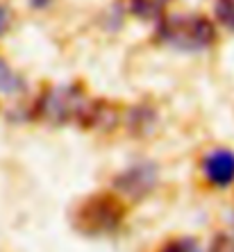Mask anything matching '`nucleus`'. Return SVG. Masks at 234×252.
Segmentation results:
<instances>
[{"label": "nucleus", "mask_w": 234, "mask_h": 252, "mask_svg": "<svg viewBox=\"0 0 234 252\" xmlns=\"http://www.w3.org/2000/svg\"><path fill=\"white\" fill-rule=\"evenodd\" d=\"M28 116L55 125L77 121L82 127H94V125H102V121L107 118V102L89 100L80 84L46 87L34 100Z\"/></svg>", "instance_id": "f257e3e1"}, {"label": "nucleus", "mask_w": 234, "mask_h": 252, "mask_svg": "<svg viewBox=\"0 0 234 252\" xmlns=\"http://www.w3.org/2000/svg\"><path fill=\"white\" fill-rule=\"evenodd\" d=\"M157 39L182 53H200L214 46L216 28L209 18L200 16V14L162 16L157 25Z\"/></svg>", "instance_id": "f03ea898"}, {"label": "nucleus", "mask_w": 234, "mask_h": 252, "mask_svg": "<svg viewBox=\"0 0 234 252\" xmlns=\"http://www.w3.org/2000/svg\"><path fill=\"white\" fill-rule=\"evenodd\" d=\"M125 218L123 202L114 193H94L73 211V227L84 236L114 234Z\"/></svg>", "instance_id": "7ed1b4c3"}, {"label": "nucleus", "mask_w": 234, "mask_h": 252, "mask_svg": "<svg viewBox=\"0 0 234 252\" xmlns=\"http://www.w3.org/2000/svg\"><path fill=\"white\" fill-rule=\"evenodd\" d=\"M157 184V166L152 161H136L116 177V187L130 198H143Z\"/></svg>", "instance_id": "20e7f679"}, {"label": "nucleus", "mask_w": 234, "mask_h": 252, "mask_svg": "<svg viewBox=\"0 0 234 252\" xmlns=\"http://www.w3.org/2000/svg\"><path fill=\"white\" fill-rule=\"evenodd\" d=\"M202 173L214 187H230L234 184V153L228 148H216L202 159Z\"/></svg>", "instance_id": "39448f33"}, {"label": "nucleus", "mask_w": 234, "mask_h": 252, "mask_svg": "<svg viewBox=\"0 0 234 252\" xmlns=\"http://www.w3.org/2000/svg\"><path fill=\"white\" fill-rule=\"evenodd\" d=\"M170 0H130V12L136 18L143 21H152V18H162L164 16V7Z\"/></svg>", "instance_id": "423d86ee"}, {"label": "nucleus", "mask_w": 234, "mask_h": 252, "mask_svg": "<svg viewBox=\"0 0 234 252\" xmlns=\"http://www.w3.org/2000/svg\"><path fill=\"white\" fill-rule=\"evenodd\" d=\"M23 89H25L23 77L0 57V91L2 94H21Z\"/></svg>", "instance_id": "0eeeda50"}, {"label": "nucleus", "mask_w": 234, "mask_h": 252, "mask_svg": "<svg viewBox=\"0 0 234 252\" xmlns=\"http://www.w3.org/2000/svg\"><path fill=\"white\" fill-rule=\"evenodd\" d=\"M128 125L130 129L134 132V134H146L148 129L155 125V112H152L150 107H134L132 112H130V118H128Z\"/></svg>", "instance_id": "6e6552de"}, {"label": "nucleus", "mask_w": 234, "mask_h": 252, "mask_svg": "<svg viewBox=\"0 0 234 252\" xmlns=\"http://www.w3.org/2000/svg\"><path fill=\"white\" fill-rule=\"evenodd\" d=\"M214 14H216L218 23L223 28H228L230 32H234V0H216Z\"/></svg>", "instance_id": "1a4fd4ad"}, {"label": "nucleus", "mask_w": 234, "mask_h": 252, "mask_svg": "<svg viewBox=\"0 0 234 252\" xmlns=\"http://www.w3.org/2000/svg\"><path fill=\"white\" fill-rule=\"evenodd\" d=\"M159 252H200V246L196 239H189V236H182V239H173L168 241Z\"/></svg>", "instance_id": "9d476101"}, {"label": "nucleus", "mask_w": 234, "mask_h": 252, "mask_svg": "<svg viewBox=\"0 0 234 252\" xmlns=\"http://www.w3.org/2000/svg\"><path fill=\"white\" fill-rule=\"evenodd\" d=\"M209 252H234V236L230 234H218L211 241Z\"/></svg>", "instance_id": "9b49d317"}, {"label": "nucleus", "mask_w": 234, "mask_h": 252, "mask_svg": "<svg viewBox=\"0 0 234 252\" xmlns=\"http://www.w3.org/2000/svg\"><path fill=\"white\" fill-rule=\"evenodd\" d=\"M9 30V9L5 5H0V36Z\"/></svg>", "instance_id": "f8f14e48"}, {"label": "nucleus", "mask_w": 234, "mask_h": 252, "mask_svg": "<svg viewBox=\"0 0 234 252\" xmlns=\"http://www.w3.org/2000/svg\"><path fill=\"white\" fill-rule=\"evenodd\" d=\"M28 2H30V7H32V9H46L53 0H28Z\"/></svg>", "instance_id": "ddd939ff"}]
</instances>
